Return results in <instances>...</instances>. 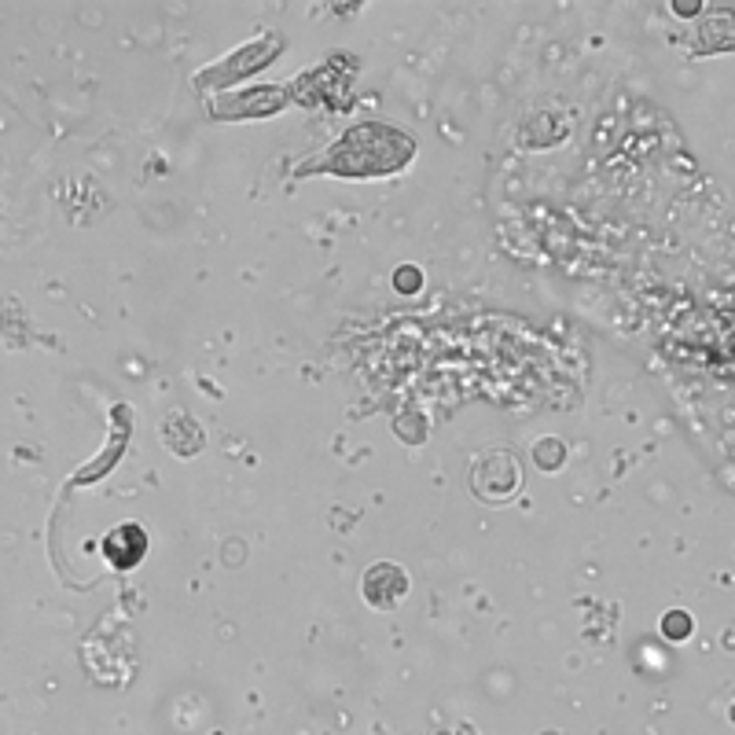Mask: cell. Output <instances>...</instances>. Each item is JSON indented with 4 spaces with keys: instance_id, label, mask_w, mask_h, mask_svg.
Here are the masks:
<instances>
[{
    "instance_id": "obj_1",
    "label": "cell",
    "mask_w": 735,
    "mask_h": 735,
    "mask_svg": "<svg viewBox=\"0 0 735 735\" xmlns=\"http://www.w3.org/2000/svg\"><path fill=\"white\" fill-rule=\"evenodd\" d=\"M147 541H144V530L140 526H122V530H114L107 537V559L114 566H136L140 563V555H144Z\"/></svg>"
},
{
    "instance_id": "obj_2",
    "label": "cell",
    "mask_w": 735,
    "mask_h": 735,
    "mask_svg": "<svg viewBox=\"0 0 735 735\" xmlns=\"http://www.w3.org/2000/svg\"><path fill=\"white\" fill-rule=\"evenodd\" d=\"M666 636L669 640H684V636L691 633V622H688V614H666Z\"/></svg>"
}]
</instances>
